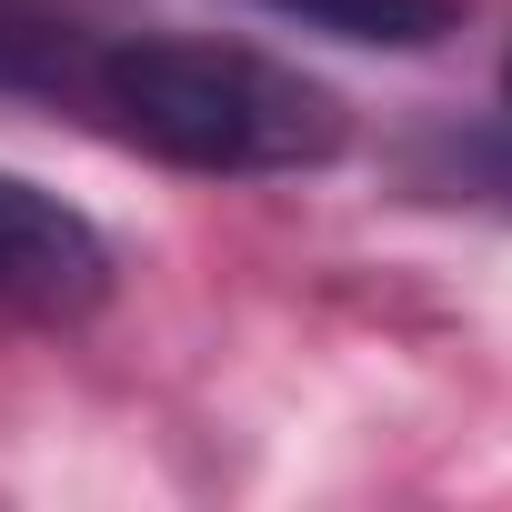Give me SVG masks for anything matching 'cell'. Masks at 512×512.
<instances>
[{
	"mask_svg": "<svg viewBox=\"0 0 512 512\" xmlns=\"http://www.w3.org/2000/svg\"><path fill=\"white\" fill-rule=\"evenodd\" d=\"M61 111H81L91 131L171 171H211V181L332 171L352 151V111L332 81L251 41H201V31H81Z\"/></svg>",
	"mask_w": 512,
	"mask_h": 512,
	"instance_id": "1",
	"label": "cell"
},
{
	"mask_svg": "<svg viewBox=\"0 0 512 512\" xmlns=\"http://www.w3.org/2000/svg\"><path fill=\"white\" fill-rule=\"evenodd\" d=\"M111 282H121L111 231L91 211H71L61 191L0 171V312H21V322H81V312L111 302Z\"/></svg>",
	"mask_w": 512,
	"mask_h": 512,
	"instance_id": "2",
	"label": "cell"
},
{
	"mask_svg": "<svg viewBox=\"0 0 512 512\" xmlns=\"http://www.w3.org/2000/svg\"><path fill=\"white\" fill-rule=\"evenodd\" d=\"M502 91H512V61H502Z\"/></svg>",
	"mask_w": 512,
	"mask_h": 512,
	"instance_id": "4",
	"label": "cell"
},
{
	"mask_svg": "<svg viewBox=\"0 0 512 512\" xmlns=\"http://www.w3.org/2000/svg\"><path fill=\"white\" fill-rule=\"evenodd\" d=\"M262 11L342 31V41H372V51H432L442 31H462V0H262Z\"/></svg>",
	"mask_w": 512,
	"mask_h": 512,
	"instance_id": "3",
	"label": "cell"
}]
</instances>
